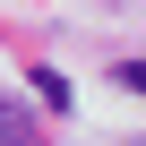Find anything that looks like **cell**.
I'll list each match as a JSON object with an SVG mask.
<instances>
[{
    "label": "cell",
    "instance_id": "obj_3",
    "mask_svg": "<svg viewBox=\"0 0 146 146\" xmlns=\"http://www.w3.org/2000/svg\"><path fill=\"white\" fill-rule=\"evenodd\" d=\"M129 146H146V137H129Z\"/></svg>",
    "mask_w": 146,
    "mask_h": 146
},
{
    "label": "cell",
    "instance_id": "obj_1",
    "mask_svg": "<svg viewBox=\"0 0 146 146\" xmlns=\"http://www.w3.org/2000/svg\"><path fill=\"white\" fill-rule=\"evenodd\" d=\"M0 146H35V129H26V112L0 95Z\"/></svg>",
    "mask_w": 146,
    "mask_h": 146
},
{
    "label": "cell",
    "instance_id": "obj_2",
    "mask_svg": "<svg viewBox=\"0 0 146 146\" xmlns=\"http://www.w3.org/2000/svg\"><path fill=\"white\" fill-rule=\"evenodd\" d=\"M120 86H129V95H146V60H129V69H120Z\"/></svg>",
    "mask_w": 146,
    "mask_h": 146
}]
</instances>
